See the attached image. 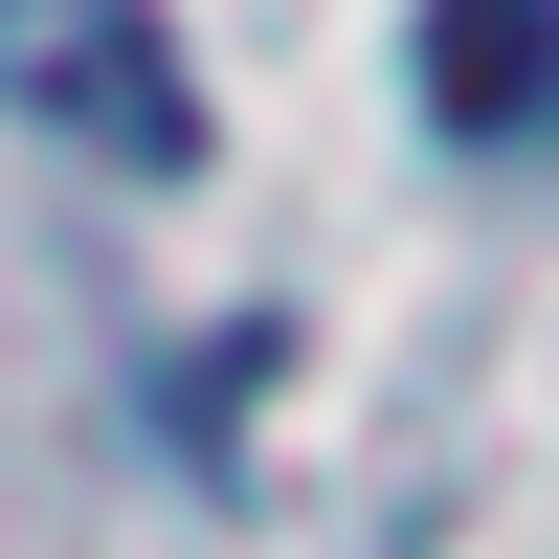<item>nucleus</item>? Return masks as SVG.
<instances>
[{"instance_id": "obj_1", "label": "nucleus", "mask_w": 559, "mask_h": 559, "mask_svg": "<svg viewBox=\"0 0 559 559\" xmlns=\"http://www.w3.org/2000/svg\"><path fill=\"white\" fill-rule=\"evenodd\" d=\"M0 112H45L68 157H112V179H179V157H202V90H179L157 0H0Z\"/></svg>"}, {"instance_id": "obj_2", "label": "nucleus", "mask_w": 559, "mask_h": 559, "mask_svg": "<svg viewBox=\"0 0 559 559\" xmlns=\"http://www.w3.org/2000/svg\"><path fill=\"white\" fill-rule=\"evenodd\" d=\"M537 90H559V0H448L426 23V112L448 134H515Z\"/></svg>"}]
</instances>
